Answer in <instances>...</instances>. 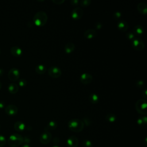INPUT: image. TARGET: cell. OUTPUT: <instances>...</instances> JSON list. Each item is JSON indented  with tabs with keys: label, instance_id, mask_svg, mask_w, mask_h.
<instances>
[{
	"label": "cell",
	"instance_id": "6da1fadb",
	"mask_svg": "<svg viewBox=\"0 0 147 147\" xmlns=\"http://www.w3.org/2000/svg\"><path fill=\"white\" fill-rule=\"evenodd\" d=\"M84 125L82 120L78 118L70 119L68 122V127L69 129L74 132H80L84 128Z\"/></svg>",
	"mask_w": 147,
	"mask_h": 147
},
{
	"label": "cell",
	"instance_id": "7a4b0ae2",
	"mask_svg": "<svg viewBox=\"0 0 147 147\" xmlns=\"http://www.w3.org/2000/svg\"><path fill=\"white\" fill-rule=\"evenodd\" d=\"M48 20L47 14L43 11H38L33 16V22L38 26L45 25Z\"/></svg>",
	"mask_w": 147,
	"mask_h": 147
},
{
	"label": "cell",
	"instance_id": "3957f363",
	"mask_svg": "<svg viewBox=\"0 0 147 147\" xmlns=\"http://www.w3.org/2000/svg\"><path fill=\"white\" fill-rule=\"evenodd\" d=\"M24 142V137L17 133H14L10 136L8 138L7 143L11 147H18Z\"/></svg>",
	"mask_w": 147,
	"mask_h": 147
},
{
	"label": "cell",
	"instance_id": "277c9868",
	"mask_svg": "<svg viewBox=\"0 0 147 147\" xmlns=\"http://www.w3.org/2000/svg\"><path fill=\"white\" fill-rule=\"evenodd\" d=\"M136 111L142 115L147 114V102L145 99H140L136 103Z\"/></svg>",
	"mask_w": 147,
	"mask_h": 147
},
{
	"label": "cell",
	"instance_id": "5b68a950",
	"mask_svg": "<svg viewBox=\"0 0 147 147\" xmlns=\"http://www.w3.org/2000/svg\"><path fill=\"white\" fill-rule=\"evenodd\" d=\"M131 44L133 48L138 51H142L145 47L144 41L139 37H136L131 41Z\"/></svg>",
	"mask_w": 147,
	"mask_h": 147
},
{
	"label": "cell",
	"instance_id": "8992f818",
	"mask_svg": "<svg viewBox=\"0 0 147 147\" xmlns=\"http://www.w3.org/2000/svg\"><path fill=\"white\" fill-rule=\"evenodd\" d=\"M20 72L18 68H11L8 72L7 76L10 80L12 82H15L20 78Z\"/></svg>",
	"mask_w": 147,
	"mask_h": 147
},
{
	"label": "cell",
	"instance_id": "52a82bcc",
	"mask_svg": "<svg viewBox=\"0 0 147 147\" xmlns=\"http://www.w3.org/2000/svg\"><path fill=\"white\" fill-rule=\"evenodd\" d=\"M49 75L53 78H58L61 75V69L57 66H51L48 70Z\"/></svg>",
	"mask_w": 147,
	"mask_h": 147
},
{
	"label": "cell",
	"instance_id": "ba28073f",
	"mask_svg": "<svg viewBox=\"0 0 147 147\" xmlns=\"http://www.w3.org/2000/svg\"><path fill=\"white\" fill-rule=\"evenodd\" d=\"M52 140V134L48 131H44L40 135V141L41 144H48Z\"/></svg>",
	"mask_w": 147,
	"mask_h": 147
},
{
	"label": "cell",
	"instance_id": "9c48e42d",
	"mask_svg": "<svg viewBox=\"0 0 147 147\" xmlns=\"http://www.w3.org/2000/svg\"><path fill=\"white\" fill-rule=\"evenodd\" d=\"M83 15V10L80 7L74 8L71 13V17L74 20H79Z\"/></svg>",
	"mask_w": 147,
	"mask_h": 147
},
{
	"label": "cell",
	"instance_id": "30bf717a",
	"mask_svg": "<svg viewBox=\"0 0 147 147\" xmlns=\"http://www.w3.org/2000/svg\"><path fill=\"white\" fill-rule=\"evenodd\" d=\"M79 79L82 83L84 84H90L92 81L93 77L90 74L84 72L81 74Z\"/></svg>",
	"mask_w": 147,
	"mask_h": 147
},
{
	"label": "cell",
	"instance_id": "8fae6325",
	"mask_svg": "<svg viewBox=\"0 0 147 147\" xmlns=\"http://www.w3.org/2000/svg\"><path fill=\"white\" fill-rule=\"evenodd\" d=\"M5 113L9 115H14L18 112V108L14 105H9L5 107Z\"/></svg>",
	"mask_w": 147,
	"mask_h": 147
},
{
	"label": "cell",
	"instance_id": "7c38bea8",
	"mask_svg": "<svg viewBox=\"0 0 147 147\" xmlns=\"http://www.w3.org/2000/svg\"><path fill=\"white\" fill-rule=\"evenodd\" d=\"M78 144V139L75 136H69L67 140V145L68 147H77Z\"/></svg>",
	"mask_w": 147,
	"mask_h": 147
},
{
	"label": "cell",
	"instance_id": "4fadbf2b",
	"mask_svg": "<svg viewBox=\"0 0 147 147\" xmlns=\"http://www.w3.org/2000/svg\"><path fill=\"white\" fill-rule=\"evenodd\" d=\"M117 26L118 29L122 32H126L129 28L128 23L126 21L123 20H119L117 22Z\"/></svg>",
	"mask_w": 147,
	"mask_h": 147
},
{
	"label": "cell",
	"instance_id": "5bb4252c",
	"mask_svg": "<svg viewBox=\"0 0 147 147\" xmlns=\"http://www.w3.org/2000/svg\"><path fill=\"white\" fill-rule=\"evenodd\" d=\"M97 35L96 30L92 28L88 29L84 32V37L87 39H92L95 38Z\"/></svg>",
	"mask_w": 147,
	"mask_h": 147
},
{
	"label": "cell",
	"instance_id": "9a60e30c",
	"mask_svg": "<svg viewBox=\"0 0 147 147\" xmlns=\"http://www.w3.org/2000/svg\"><path fill=\"white\" fill-rule=\"evenodd\" d=\"M132 32L136 37H139L144 33V28L140 25H137L133 28Z\"/></svg>",
	"mask_w": 147,
	"mask_h": 147
},
{
	"label": "cell",
	"instance_id": "2e32d148",
	"mask_svg": "<svg viewBox=\"0 0 147 147\" xmlns=\"http://www.w3.org/2000/svg\"><path fill=\"white\" fill-rule=\"evenodd\" d=\"M137 8L138 11L144 15L146 14L147 13V5L144 2H141L137 5Z\"/></svg>",
	"mask_w": 147,
	"mask_h": 147
},
{
	"label": "cell",
	"instance_id": "e0dca14e",
	"mask_svg": "<svg viewBox=\"0 0 147 147\" xmlns=\"http://www.w3.org/2000/svg\"><path fill=\"white\" fill-rule=\"evenodd\" d=\"M75 44L72 42H67L65 46H64V52L66 53H71L72 52H73L74 51H75Z\"/></svg>",
	"mask_w": 147,
	"mask_h": 147
},
{
	"label": "cell",
	"instance_id": "ac0fdd59",
	"mask_svg": "<svg viewBox=\"0 0 147 147\" xmlns=\"http://www.w3.org/2000/svg\"><path fill=\"white\" fill-rule=\"evenodd\" d=\"M10 52L13 56L18 57L22 55V51L19 47L13 46L10 48Z\"/></svg>",
	"mask_w": 147,
	"mask_h": 147
},
{
	"label": "cell",
	"instance_id": "d6986e66",
	"mask_svg": "<svg viewBox=\"0 0 147 147\" xmlns=\"http://www.w3.org/2000/svg\"><path fill=\"white\" fill-rule=\"evenodd\" d=\"M14 128L17 131H23L25 128V124L22 121H17L14 124Z\"/></svg>",
	"mask_w": 147,
	"mask_h": 147
},
{
	"label": "cell",
	"instance_id": "ffe728a7",
	"mask_svg": "<svg viewBox=\"0 0 147 147\" xmlns=\"http://www.w3.org/2000/svg\"><path fill=\"white\" fill-rule=\"evenodd\" d=\"M57 127V123L55 121H49L47 126L45 127V131H49L50 130H53L56 129Z\"/></svg>",
	"mask_w": 147,
	"mask_h": 147
},
{
	"label": "cell",
	"instance_id": "44dd1931",
	"mask_svg": "<svg viewBox=\"0 0 147 147\" xmlns=\"http://www.w3.org/2000/svg\"><path fill=\"white\" fill-rule=\"evenodd\" d=\"M8 91L11 94H16L18 92L19 87L18 85L15 83H11L8 86Z\"/></svg>",
	"mask_w": 147,
	"mask_h": 147
},
{
	"label": "cell",
	"instance_id": "7402d4cb",
	"mask_svg": "<svg viewBox=\"0 0 147 147\" xmlns=\"http://www.w3.org/2000/svg\"><path fill=\"white\" fill-rule=\"evenodd\" d=\"M99 96L95 93H91L88 96L89 101L92 104L98 103L99 101Z\"/></svg>",
	"mask_w": 147,
	"mask_h": 147
},
{
	"label": "cell",
	"instance_id": "603a6c76",
	"mask_svg": "<svg viewBox=\"0 0 147 147\" xmlns=\"http://www.w3.org/2000/svg\"><path fill=\"white\" fill-rule=\"evenodd\" d=\"M47 70V67L44 64H38L35 67L36 72L38 74H43Z\"/></svg>",
	"mask_w": 147,
	"mask_h": 147
},
{
	"label": "cell",
	"instance_id": "cb8c5ba5",
	"mask_svg": "<svg viewBox=\"0 0 147 147\" xmlns=\"http://www.w3.org/2000/svg\"><path fill=\"white\" fill-rule=\"evenodd\" d=\"M105 119L109 122L113 123V122H114L117 120V116L115 114L109 113L106 115Z\"/></svg>",
	"mask_w": 147,
	"mask_h": 147
},
{
	"label": "cell",
	"instance_id": "d4e9b609",
	"mask_svg": "<svg viewBox=\"0 0 147 147\" xmlns=\"http://www.w3.org/2000/svg\"><path fill=\"white\" fill-rule=\"evenodd\" d=\"M137 123L139 125H146L147 123V117L146 115H142L137 118Z\"/></svg>",
	"mask_w": 147,
	"mask_h": 147
},
{
	"label": "cell",
	"instance_id": "484cf974",
	"mask_svg": "<svg viewBox=\"0 0 147 147\" xmlns=\"http://www.w3.org/2000/svg\"><path fill=\"white\" fill-rule=\"evenodd\" d=\"M91 0H81L80 1H79V3L80 6L85 7L88 6L91 4Z\"/></svg>",
	"mask_w": 147,
	"mask_h": 147
},
{
	"label": "cell",
	"instance_id": "4316f807",
	"mask_svg": "<svg viewBox=\"0 0 147 147\" xmlns=\"http://www.w3.org/2000/svg\"><path fill=\"white\" fill-rule=\"evenodd\" d=\"M83 147H92V143L89 140H84L82 141Z\"/></svg>",
	"mask_w": 147,
	"mask_h": 147
},
{
	"label": "cell",
	"instance_id": "83f0119b",
	"mask_svg": "<svg viewBox=\"0 0 147 147\" xmlns=\"http://www.w3.org/2000/svg\"><path fill=\"white\" fill-rule=\"evenodd\" d=\"M136 86L138 88H142L145 87V82L142 80H138L136 82Z\"/></svg>",
	"mask_w": 147,
	"mask_h": 147
},
{
	"label": "cell",
	"instance_id": "f1b7e54d",
	"mask_svg": "<svg viewBox=\"0 0 147 147\" xmlns=\"http://www.w3.org/2000/svg\"><path fill=\"white\" fill-rule=\"evenodd\" d=\"M126 37L130 41H131L133 39H134L136 37L132 32H127L126 33Z\"/></svg>",
	"mask_w": 147,
	"mask_h": 147
},
{
	"label": "cell",
	"instance_id": "f546056e",
	"mask_svg": "<svg viewBox=\"0 0 147 147\" xmlns=\"http://www.w3.org/2000/svg\"><path fill=\"white\" fill-rule=\"evenodd\" d=\"M113 17L114 19L115 20H119L122 17V13L121 11H116L113 13Z\"/></svg>",
	"mask_w": 147,
	"mask_h": 147
},
{
	"label": "cell",
	"instance_id": "4dcf8cb0",
	"mask_svg": "<svg viewBox=\"0 0 147 147\" xmlns=\"http://www.w3.org/2000/svg\"><path fill=\"white\" fill-rule=\"evenodd\" d=\"M27 81L24 78H21L18 80V85L21 87H24L26 85Z\"/></svg>",
	"mask_w": 147,
	"mask_h": 147
},
{
	"label": "cell",
	"instance_id": "1f68e13d",
	"mask_svg": "<svg viewBox=\"0 0 147 147\" xmlns=\"http://www.w3.org/2000/svg\"><path fill=\"white\" fill-rule=\"evenodd\" d=\"M6 142V140L5 137L2 135H0V147L3 146L5 145Z\"/></svg>",
	"mask_w": 147,
	"mask_h": 147
},
{
	"label": "cell",
	"instance_id": "d6a6232c",
	"mask_svg": "<svg viewBox=\"0 0 147 147\" xmlns=\"http://www.w3.org/2000/svg\"><path fill=\"white\" fill-rule=\"evenodd\" d=\"M94 26L97 30H99V29H102L103 25H102V22H96L94 24Z\"/></svg>",
	"mask_w": 147,
	"mask_h": 147
},
{
	"label": "cell",
	"instance_id": "836d02e7",
	"mask_svg": "<svg viewBox=\"0 0 147 147\" xmlns=\"http://www.w3.org/2000/svg\"><path fill=\"white\" fill-rule=\"evenodd\" d=\"M82 121L84 123V125H86V126H89L90 125V123H91V121H90V119L89 118H88L87 117L84 118Z\"/></svg>",
	"mask_w": 147,
	"mask_h": 147
},
{
	"label": "cell",
	"instance_id": "e575fe53",
	"mask_svg": "<svg viewBox=\"0 0 147 147\" xmlns=\"http://www.w3.org/2000/svg\"><path fill=\"white\" fill-rule=\"evenodd\" d=\"M52 1L57 5H61L65 2V0H52Z\"/></svg>",
	"mask_w": 147,
	"mask_h": 147
},
{
	"label": "cell",
	"instance_id": "d590c367",
	"mask_svg": "<svg viewBox=\"0 0 147 147\" xmlns=\"http://www.w3.org/2000/svg\"><path fill=\"white\" fill-rule=\"evenodd\" d=\"M70 3L73 6H76L78 3H79V0H71Z\"/></svg>",
	"mask_w": 147,
	"mask_h": 147
},
{
	"label": "cell",
	"instance_id": "8d00e7d4",
	"mask_svg": "<svg viewBox=\"0 0 147 147\" xmlns=\"http://www.w3.org/2000/svg\"><path fill=\"white\" fill-rule=\"evenodd\" d=\"M142 96L145 98V99H146V98H147V90H146V88H144V89L142 90Z\"/></svg>",
	"mask_w": 147,
	"mask_h": 147
},
{
	"label": "cell",
	"instance_id": "74e56055",
	"mask_svg": "<svg viewBox=\"0 0 147 147\" xmlns=\"http://www.w3.org/2000/svg\"><path fill=\"white\" fill-rule=\"evenodd\" d=\"M5 103L3 100H0V108H3L5 106Z\"/></svg>",
	"mask_w": 147,
	"mask_h": 147
},
{
	"label": "cell",
	"instance_id": "f35d334b",
	"mask_svg": "<svg viewBox=\"0 0 147 147\" xmlns=\"http://www.w3.org/2000/svg\"><path fill=\"white\" fill-rule=\"evenodd\" d=\"M21 147H30V146L28 144H25L22 145Z\"/></svg>",
	"mask_w": 147,
	"mask_h": 147
},
{
	"label": "cell",
	"instance_id": "ab89813d",
	"mask_svg": "<svg viewBox=\"0 0 147 147\" xmlns=\"http://www.w3.org/2000/svg\"><path fill=\"white\" fill-rule=\"evenodd\" d=\"M3 72H4L3 69L2 68H0V76L2 75L3 74Z\"/></svg>",
	"mask_w": 147,
	"mask_h": 147
},
{
	"label": "cell",
	"instance_id": "60d3db41",
	"mask_svg": "<svg viewBox=\"0 0 147 147\" xmlns=\"http://www.w3.org/2000/svg\"><path fill=\"white\" fill-rule=\"evenodd\" d=\"M1 87H2V83L0 82V89L1 88Z\"/></svg>",
	"mask_w": 147,
	"mask_h": 147
},
{
	"label": "cell",
	"instance_id": "b9f144b4",
	"mask_svg": "<svg viewBox=\"0 0 147 147\" xmlns=\"http://www.w3.org/2000/svg\"><path fill=\"white\" fill-rule=\"evenodd\" d=\"M52 147H60V146H57V145H54V146H52Z\"/></svg>",
	"mask_w": 147,
	"mask_h": 147
},
{
	"label": "cell",
	"instance_id": "7bdbcfd3",
	"mask_svg": "<svg viewBox=\"0 0 147 147\" xmlns=\"http://www.w3.org/2000/svg\"><path fill=\"white\" fill-rule=\"evenodd\" d=\"M0 54H1V49H0Z\"/></svg>",
	"mask_w": 147,
	"mask_h": 147
}]
</instances>
